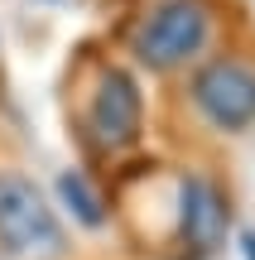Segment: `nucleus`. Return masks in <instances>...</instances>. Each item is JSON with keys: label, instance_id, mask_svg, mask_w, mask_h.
<instances>
[{"label": "nucleus", "instance_id": "obj_2", "mask_svg": "<svg viewBox=\"0 0 255 260\" xmlns=\"http://www.w3.org/2000/svg\"><path fill=\"white\" fill-rule=\"evenodd\" d=\"M212 44V5L207 0H159L135 24L130 53L150 73H178L198 63Z\"/></svg>", "mask_w": 255, "mask_h": 260}, {"label": "nucleus", "instance_id": "obj_1", "mask_svg": "<svg viewBox=\"0 0 255 260\" xmlns=\"http://www.w3.org/2000/svg\"><path fill=\"white\" fill-rule=\"evenodd\" d=\"M0 251L15 260H63L72 251L58 207L19 169H0Z\"/></svg>", "mask_w": 255, "mask_h": 260}, {"label": "nucleus", "instance_id": "obj_3", "mask_svg": "<svg viewBox=\"0 0 255 260\" xmlns=\"http://www.w3.org/2000/svg\"><path fill=\"white\" fill-rule=\"evenodd\" d=\"M188 102L212 130L246 135L255 125V68L246 58H207L188 82Z\"/></svg>", "mask_w": 255, "mask_h": 260}, {"label": "nucleus", "instance_id": "obj_4", "mask_svg": "<svg viewBox=\"0 0 255 260\" xmlns=\"http://www.w3.org/2000/svg\"><path fill=\"white\" fill-rule=\"evenodd\" d=\"M144 130V96L125 68H101L96 77V92L87 102V135L96 140V149L106 154H121L140 140Z\"/></svg>", "mask_w": 255, "mask_h": 260}, {"label": "nucleus", "instance_id": "obj_7", "mask_svg": "<svg viewBox=\"0 0 255 260\" xmlns=\"http://www.w3.org/2000/svg\"><path fill=\"white\" fill-rule=\"evenodd\" d=\"M241 246H246V260H255V232H246V236H241Z\"/></svg>", "mask_w": 255, "mask_h": 260}, {"label": "nucleus", "instance_id": "obj_5", "mask_svg": "<svg viewBox=\"0 0 255 260\" xmlns=\"http://www.w3.org/2000/svg\"><path fill=\"white\" fill-rule=\"evenodd\" d=\"M231 226V203L217 178L207 174H183L178 178V212H173V236H178L188 260H207L227 241Z\"/></svg>", "mask_w": 255, "mask_h": 260}, {"label": "nucleus", "instance_id": "obj_6", "mask_svg": "<svg viewBox=\"0 0 255 260\" xmlns=\"http://www.w3.org/2000/svg\"><path fill=\"white\" fill-rule=\"evenodd\" d=\"M58 193H63L67 212H72L82 226H101V222H106V207H101V198H96V188L87 183L77 169H67V174L58 178Z\"/></svg>", "mask_w": 255, "mask_h": 260}]
</instances>
